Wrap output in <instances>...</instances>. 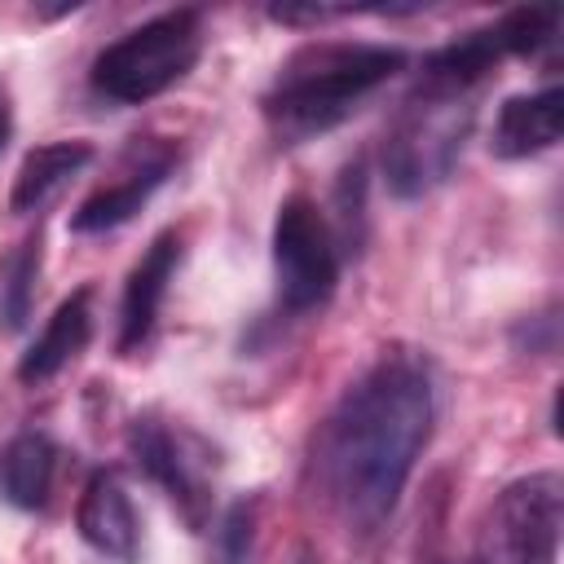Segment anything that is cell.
I'll return each instance as SVG.
<instances>
[{"label": "cell", "instance_id": "5b68a950", "mask_svg": "<svg viewBox=\"0 0 564 564\" xmlns=\"http://www.w3.org/2000/svg\"><path fill=\"white\" fill-rule=\"evenodd\" d=\"M560 524L564 485L555 471H533L494 498L467 564H555Z\"/></svg>", "mask_w": 564, "mask_h": 564}, {"label": "cell", "instance_id": "5bb4252c", "mask_svg": "<svg viewBox=\"0 0 564 564\" xmlns=\"http://www.w3.org/2000/svg\"><path fill=\"white\" fill-rule=\"evenodd\" d=\"M93 163V145L88 141H53V145H40L22 159L18 176H13V194H9V207L13 212H40L79 167Z\"/></svg>", "mask_w": 564, "mask_h": 564}, {"label": "cell", "instance_id": "8fae6325", "mask_svg": "<svg viewBox=\"0 0 564 564\" xmlns=\"http://www.w3.org/2000/svg\"><path fill=\"white\" fill-rule=\"evenodd\" d=\"M560 128H564V93L555 84L542 93H520L498 106L489 150L498 159H529L551 150L560 141Z\"/></svg>", "mask_w": 564, "mask_h": 564}, {"label": "cell", "instance_id": "9a60e30c", "mask_svg": "<svg viewBox=\"0 0 564 564\" xmlns=\"http://www.w3.org/2000/svg\"><path fill=\"white\" fill-rule=\"evenodd\" d=\"M35 273H40V238H26L18 247V256L4 269V286H0V317L9 330H18L31 313L35 300Z\"/></svg>", "mask_w": 564, "mask_h": 564}, {"label": "cell", "instance_id": "2e32d148", "mask_svg": "<svg viewBox=\"0 0 564 564\" xmlns=\"http://www.w3.org/2000/svg\"><path fill=\"white\" fill-rule=\"evenodd\" d=\"M247 546H251V507L238 502L225 516V524H220V555H225V564H242Z\"/></svg>", "mask_w": 564, "mask_h": 564}, {"label": "cell", "instance_id": "8992f818", "mask_svg": "<svg viewBox=\"0 0 564 564\" xmlns=\"http://www.w3.org/2000/svg\"><path fill=\"white\" fill-rule=\"evenodd\" d=\"M273 273L286 313H308L330 300L339 282V242L322 207L304 194L286 198L273 220Z\"/></svg>", "mask_w": 564, "mask_h": 564}, {"label": "cell", "instance_id": "ba28073f", "mask_svg": "<svg viewBox=\"0 0 564 564\" xmlns=\"http://www.w3.org/2000/svg\"><path fill=\"white\" fill-rule=\"evenodd\" d=\"M172 167H176V145L172 141H137L123 154L115 181H106L101 189H93L79 203V212H75L70 225L79 234H101V229H115V225L132 220L141 212V203L167 181Z\"/></svg>", "mask_w": 564, "mask_h": 564}, {"label": "cell", "instance_id": "6da1fadb", "mask_svg": "<svg viewBox=\"0 0 564 564\" xmlns=\"http://www.w3.org/2000/svg\"><path fill=\"white\" fill-rule=\"evenodd\" d=\"M436 401L427 361L383 352L330 410L317 432V476L352 533H375L432 436Z\"/></svg>", "mask_w": 564, "mask_h": 564}, {"label": "cell", "instance_id": "e0dca14e", "mask_svg": "<svg viewBox=\"0 0 564 564\" xmlns=\"http://www.w3.org/2000/svg\"><path fill=\"white\" fill-rule=\"evenodd\" d=\"M9 128H13V119H9V97H4V88H0V154H4V145H9Z\"/></svg>", "mask_w": 564, "mask_h": 564}, {"label": "cell", "instance_id": "3957f363", "mask_svg": "<svg viewBox=\"0 0 564 564\" xmlns=\"http://www.w3.org/2000/svg\"><path fill=\"white\" fill-rule=\"evenodd\" d=\"M471 93H449L419 84L414 97L401 106L383 137V181L397 198H419L441 185L467 141L471 128Z\"/></svg>", "mask_w": 564, "mask_h": 564}, {"label": "cell", "instance_id": "ac0fdd59", "mask_svg": "<svg viewBox=\"0 0 564 564\" xmlns=\"http://www.w3.org/2000/svg\"><path fill=\"white\" fill-rule=\"evenodd\" d=\"M304 564H308V560H304Z\"/></svg>", "mask_w": 564, "mask_h": 564}, {"label": "cell", "instance_id": "30bf717a", "mask_svg": "<svg viewBox=\"0 0 564 564\" xmlns=\"http://www.w3.org/2000/svg\"><path fill=\"white\" fill-rule=\"evenodd\" d=\"M181 264V238L176 234H159L145 256L132 264L128 286H123V304H119V348L132 352L137 344H145V335L154 330L159 304L167 295V282Z\"/></svg>", "mask_w": 564, "mask_h": 564}, {"label": "cell", "instance_id": "7c38bea8", "mask_svg": "<svg viewBox=\"0 0 564 564\" xmlns=\"http://www.w3.org/2000/svg\"><path fill=\"white\" fill-rule=\"evenodd\" d=\"M88 335H93V291L79 286L75 295H66V300L53 308L48 326H44V330L35 335V344L22 352L18 379H22V383H44V379H53L70 357L84 352Z\"/></svg>", "mask_w": 564, "mask_h": 564}, {"label": "cell", "instance_id": "7a4b0ae2", "mask_svg": "<svg viewBox=\"0 0 564 564\" xmlns=\"http://www.w3.org/2000/svg\"><path fill=\"white\" fill-rule=\"evenodd\" d=\"M401 66L405 53L388 44H304L264 93V119L278 141L300 145L344 123Z\"/></svg>", "mask_w": 564, "mask_h": 564}, {"label": "cell", "instance_id": "52a82bcc", "mask_svg": "<svg viewBox=\"0 0 564 564\" xmlns=\"http://www.w3.org/2000/svg\"><path fill=\"white\" fill-rule=\"evenodd\" d=\"M132 458L137 467L172 498V507L185 516L189 529H203L212 516V476H216V458L212 445L203 436H194L181 423H167L159 414H141L132 419L128 432Z\"/></svg>", "mask_w": 564, "mask_h": 564}, {"label": "cell", "instance_id": "9c48e42d", "mask_svg": "<svg viewBox=\"0 0 564 564\" xmlns=\"http://www.w3.org/2000/svg\"><path fill=\"white\" fill-rule=\"evenodd\" d=\"M75 524L93 551H101L119 564H132L141 555V520H137L132 498L115 471H97L84 485L79 507H75Z\"/></svg>", "mask_w": 564, "mask_h": 564}, {"label": "cell", "instance_id": "4fadbf2b", "mask_svg": "<svg viewBox=\"0 0 564 564\" xmlns=\"http://www.w3.org/2000/svg\"><path fill=\"white\" fill-rule=\"evenodd\" d=\"M57 480V445L44 432H22L0 449V498L40 511Z\"/></svg>", "mask_w": 564, "mask_h": 564}, {"label": "cell", "instance_id": "277c9868", "mask_svg": "<svg viewBox=\"0 0 564 564\" xmlns=\"http://www.w3.org/2000/svg\"><path fill=\"white\" fill-rule=\"evenodd\" d=\"M198 53H203V18L194 9H172L106 44L93 62V88L119 106H141L167 93L176 79H185Z\"/></svg>", "mask_w": 564, "mask_h": 564}]
</instances>
